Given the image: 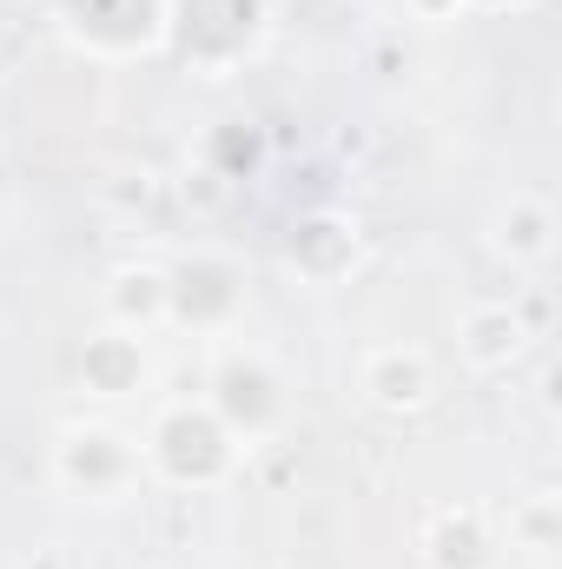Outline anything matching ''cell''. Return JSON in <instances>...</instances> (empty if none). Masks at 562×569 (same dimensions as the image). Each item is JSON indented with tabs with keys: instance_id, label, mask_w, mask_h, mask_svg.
Listing matches in <instances>:
<instances>
[{
	"instance_id": "cell-1",
	"label": "cell",
	"mask_w": 562,
	"mask_h": 569,
	"mask_svg": "<svg viewBox=\"0 0 562 569\" xmlns=\"http://www.w3.org/2000/svg\"><path fill=\"white\" fill-rule=\"evenodd\" d=\"M152 463L172 477V483H212L225 463H232V430L219 411H165L159 430H152Z\"/></svg>"
},
{
	"instance_id": "cell-2",
	"label": "cell",
	"mask_w": 562,
	"mask_h": 569,
	"mask_svg": "<svg viewBox=\"0 0 562 569\" xmlns=\"http://www.w3.org/2000/svg\"><path fill=\"white\" fill-rule=\"evenodd\" d=\"M364 391H371V405H384V411H418L423 398H430V365H423V351H371Z\"/></svg>"
},
{
	"instance_id": "cell-3",
	"label": "cell",
	"mask_w": 562,
	"mask_h": 569,
	"mask_svg": "<svg viewBox=\"0 0 562 569\" xmlns=\"http://www.w3.org/2000/svg\"><path fill=\"white\" fill-rule=\"evenodd\" d=\"M516 351H523V325H516L510 311H470V318H463V358H470V365L496 371V365H510Z\"/></svg>"
}]
</instances>
